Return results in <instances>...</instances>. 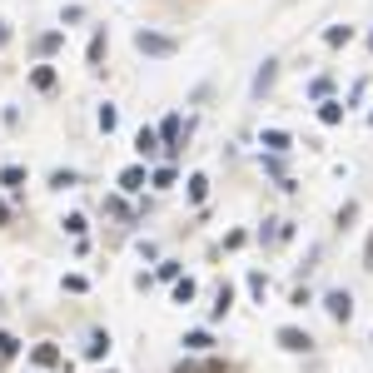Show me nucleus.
<instances>
[{"instance_id":"1","label":"nucleus","mask_w":373,"mask_h":373,"mask_svg":"<svg viewBox=\"0 0 373 373\" xmlns=\"http://www.w3.org/2000/svg\"><path fill=\"white\" fill-rule=\"evenodd\" d=\"M135 45H139L144 55H174V40H170V35H155V30H139Z\"/></svg>"},{"instance_id":"2","label":"nucleus","mask_w":373,"mask_h":373,"mask_svg":"<svg viewBox=\"0 0 373 373\" xmlns=\"http://www.w3.org/2000/svg\"><path fill=\"white\" fill-rule=\"evenodd\" d=\"M279 348H289V354H308L314 339H308L304 328H279Z\"/></svg>"},{"instance_id":"3","label":"nucleus","mask_w":373,"mask_h":373,"mask_svg":"<svg viewBox=\"0 0 373 373\" xmlns=\"http://www.w3.org/2000/svg\"><path fill=\"white\" fill-rule=\"evenodd\" d=\"M324 304H328V314H334L339 324H348V319H354V299H348L343 289H334V294H328Z\"/></svg>"},{"instance_id":"4","label":"nucleus","mask_w":373,"mask_h":373,"mask_svg":"<svg viewBox=\"0 0 373 373\" xmlns=\"http://www.w3.org/2000/svg\"><path fill=\"white\" fill-rule=\"evenodd\" d=\"M229 308H234V289H229V284H219V294H214V319H224Z\"/></svg>"},{"instance_id":"5","label":"nucleus","mask_w":373,"mask_h":373,"mask_svg":"<svg viewBox=\"0 0 373 373\" xmlns=\"http://www.w3.org/2000/svg\"><path fill=\"white\" fill-rule=\"evenodd\" d=\"M35 363H40V368H55V363H60V348H55V343H35Z\"/></svg>"},{"instance_id":"6","label":"nucleus","mask_w":373,"mask_h":373,"mask_svg":"<svg viewBox=\"0 0 373 373\" xmlns=\"http://www.w3.org/2000/svg\"><path fill=\"white\" fill-rule=\"evenodd\" d=\"M15 354H20V339H15V334H5V328H0V363H10Z\"/></svg>"},{"instance_id":"7","label":"nucleus","mask_w":373,"mask_h":373,"mask_svg":"<svg viewBox=\"0 0 373 373\" xmlns=\"http://www.w3.org/2000/svg\"><path fill=\"white\" fill-rule=\"evenodd\" d=\"M120 190H144V170L139 164H130V170L120 174Z\"/></svg>"},{"instance_id":"8","label":"nucleus","mask_w":373,"mask_h":373,"mask_svg":"<svg viewBox=\"0 0 373 373\" xmlns=\"http://www.w3.org/2000/svg\"><path fill=\"white\" fill-rule=\"evenodd\" d=\"M30 85H35V90H55V70H50V65H35Z\"/></svg>"},{"instance_id":"9","label":"nucleus","mask_w":373,"mask_h":373,"mask_svg":"<svg viewBox=\"0 0 373 373\" xmlns=\"http://www.w3.org/2000/svg\"><path fill=\"white\" fill-rule=\"evenodd\" d=\"M264 150L284 155V150H289V135H284V130H264Z\"/></svg>"},{"instance_id":"10","label":"nucleus","mask_w":373,"mask_h":373,"mask_svg":"<svg viewBox=\"0 0 373 373\" xmlns=\"http://www.w3.org/2000/svg\"><path fill=\"white\" fill-rule=\"evenodd\" d=\"M269 85H274V60H264V70L254 75V95H264Z\"/></svg>"},{"instance_id":"11","label":"nucleus","mask_w":373,"mask_h":373,"mask_svg":"<svg viewBox=\"0 0 373 373\" xmlns=\"http://www.w3.org/2000/svg\"><path fill=\"white\" fill-rule=\"evenodd\" d=\"M0 184H5V190H20V184H25V170H15V164H5V170H0Z\"/></svg>"},{"instance_id":"12","label":"nucleus","mask_w":373,"mask_h":373,"mask_svg":"<svg viewBox=\"0 0 373 373\" xmlns=\"http://www.w3.org/2000/svg\"><path fill=\"white\" fill-rule=\"evenodd\" d=\"M135 150H139V155H155V150H159L155 130H139V135H135Z\"/></svg>"},{"instance_id":"13","label":"nucleus","mask_w":373,"mask_h":373,"mask_svg":"<svg viewBox=\"0 0 373 373\" xmlns=\"http://www.w3.org/2000/svg\"><path fill=\"white\" fill-rule=\"evenodd\" d=\"M90 359H105L110 354V334H90V348H85Z\"/></svg>"},{"instance_id":"14","label":"nucleus","mask_w":373,"mask_h":373,"mask_svg":"<svg viewBox=\"0 0 373 373\" xmlns=\"http://www.w3.org/2000/svg\"><path fill=\"white\" fill-rule=\"evenodd\" d=\"M319 120H324V124H339V120H343V105H339V100H324Z\"/></svg>"},{"instance_id":"15","label":"nucleus","mask_w":373,"mask_h":373,"mask_svg":"<svg viewBox=\"0 0 373 373\" xmlns=\"http://www.w3.org/2000/svg\"><path fill=\"white\" fill-rule=\"evenodd\" d=\"M95 120H100V130H105V135H110V130H115V124H120V110H115V105H100V115H95Z\"/></svg>"},{"instance_id":"16","label":"nucleus","mask_w":373,"mask_h":373,"mask_svg":"<svg viewBox=\"0 0 373 373\" xmlns=\"http://www.w3.org/2000/svg\"><path fill=\"white\" fill-rule=\"evenodd\" d=\"M60 45H65V35H60V30H50V35H40V55H55Z\"/></svg>"},{"instance_id":"17","label":"nucleus","mask_w":373,"mask_h":373,"mask_svg":"<svg viewBox=\"0 0 373 373\" xmlns=\"http://www.w3.org/2000/svg\"><path fill=\"white\" fill-rule=\"evenodd\" d=\"M194 299V279H174V304H190Z\"/></svg>"},{"instance_id":"18","label":"nucleus","mask_w":373,"mask_h":373,"mask_svg":"<svg viewBox=\"0 0 373 373\" xmlns=\"http://www.w3.org/2000/svg\"><path fill=\"white\" fill-rule=\"evenodd\" d=\"M105 60V30H95V40H90V65H100Z\"/></svg>"},{"instance_id":"19","label":"nucleus","mask_w":373,"mask_h":373,"mask_svg":"<svg viewBox=\"0 0 373 373\" xmlns=\"http://www.w3.org/2000/svg\"><path fill=\"white\" fill-rule=\"evenodd\" d=\"M324 40H328V45H348V40H354V30H348V25H334Z\"/></svg>"},{"instance_id":"20","label":"nucleus","mask_w":373,"mask_h":373,"mask_svg":"<svg viewBox=\"0 0 373 373\" xmlns=\"http://www.w3.org/2000/svg\"><path fill=\"white\" fill-rule=\"evenodd\" d=\"M50 184H55V190H75V184H80V179H75L70 170H55V174H50Z\"/></svg>"},{"instance_id":"21","label":"nucleus","mask_w":373,"mask_h":373,"mask_svg":"<svg viewBox=\"0 0 373 373\" xmlns=\"http://www.w3.org/2000/svg\"><path fill=\"white\" fill-rule=\"evenodd\" d=\"M204 194H210V179H204V174H194V179H190V199H194V204H199V199H204Z\"/></svg>"},{"instance_id":"22","label":"nucleus","mask_w":373,"mask_h":373,"mask_svg":"<svg viewBox=\"0 0 373 373\" xmlns=\"http://www.w3.org/2000/svg\"><path fill=\"white\" fill-rule=\"evenodd\" d=\"M159 135L170 139V150H174V139H179V120H164V124H159Z\"/></svg>"},{"instance_id":"23","label":"nucleus","mask_w":373,"mask_h":373,"mask_svg":"<svg viewBox=\"0 0 373 373\" xmlns=\"http://www.w3.org/2000/svg\"><path fill=\"white\" fill-rule=\"evenodd\" d=\"M150 184H155V190H170V184H174V170H155Z\"/></svg>"},{"instance_id":"24","label":"nucleus","mask_w":373,"mask_h":373,"mask_svg":"<svg viewBox=\"0 0 373 373\" xmlns=\"http://www.w3.org/2000/svg\"><path fill=\"white\" fill-rule=\"evenodd\" d=\"M194 373H229V363H224V359H210V363H199Z\"/></svg>"},{"instance_id":"25","label":"nucleus","mask_w":373,"mask_h":373,"mask_svg":"<svg viewBox=\"0 0 373 373\" xmlns=\"http://www.w3.org/2000/svg\"><path fill=\"white\" fill-rule=\"evenodd\" d=\"M65 229L80 239V234H85V214H70V219H65Z\"/></svg>"},{"instance_id":"26","label":"nucleus","mask_w":373,"mask_h":373,"mask_svg":"<svg viewBox=\"0 0 373 373\" xmlns=\"http://www.w3.org/2000/svg\"><path fill=\"white\" fill-rule=\"evenodd\" d=\"M363 269H373V234H368V244H363Z\"/></svg>"},{"instance_id":"27","label":"nucleus","mask_w":373,"mask_h":373,"mask_svg":"<svg viewBox=\"0 0 373 373\" xmlns=\"http://www.w3.org/2000/svg\"><path fill=\"white\" fill-rule=\"evenodd\" d=\"M5 219H10V210H5V199H0V224H5Z\"/></svg>"},{"instance_id":"28","label":"nucleus","mask_w":373,"mask_h":373,"mask_svg":"<svg viewBox=\"0 0 373 373\" xmlns=\"http://www.w3.org/2000/svg\"><path fill=\"white\" fill-rule=\"evenodd\" d=\"M5 40H10V25H0V45H5Z\"/></svg>"},{"instance_id":"29","label":"nucleus","mask_w":373,"mask_h":373,"mask_svg":"<svg viewBox=\"0 0 373 373\" xmlns=\"http://www.w3.org/2000/svg\"><path fill=\"white\" fill-rule=\"evenodd\" d=\"M368 45H373V35H368Z\"/></svg>"},{"instance_id":"30","label":"nucleus","mask_w":373,"mask_h":373,"mask_svg":"<svg viewBox=\"0 0 373 373\" xmlns=\"http://www.w3.org/2000/svg\"><path fill=\"white\" fill-rule=\"evenodd\" d=\"M368 120H373V115H368Z\"/></svg>"}]
</instances>
